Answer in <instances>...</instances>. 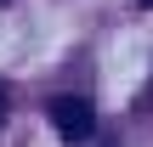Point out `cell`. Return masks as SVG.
<instances>
[{
  "label": "cell",
  "instance_id": "6da1fadb",
  "mask_svg": "<svg viewBox=\"0 0 153 147\" xmlns=\"http://www.w3.org/2000/svg\"><path fill=\"white\" fill-rule=\"evenodd\" d=\"M51 125H57L62 142H85V136L97 130V113H91L85 96H57V102H51Z\"/></svg>",
  "mask_w": 153,
  "mask_h": 147
},
{
  "label": "cell",
  "instance_id": "7a4b0ae2",
  "mask_svg": "<svg viewBox=\"0 0 153 147\" xmlns=\"http://www.w3.org/2000/svg\"><path fill=\"white\" fill-rule=\"evenodd\" d=\"M0 119H6V85H0Z\"/></svg>",
  "mask_w": 153,
  "mask_h": 147
}]
</instances>
